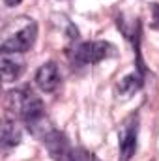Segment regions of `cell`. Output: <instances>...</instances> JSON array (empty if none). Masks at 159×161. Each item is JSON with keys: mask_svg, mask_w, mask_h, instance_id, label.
I'll return each mask as SVG.
<instances>
[{"mask_svg": "<svg viewBox=\"0 0 159 161\" xmlns=\"http://www.w3.org/2000/svg\"><path fill=\"white\" fill-rule=\"evenodd\" d=\"M8 109L19 118L25 122V125L28 127V131L36 137H43L51 127H45V105L40 97L30 90V88H19V90H11L8 92Z\"/></svg>", "mask_w": 159, "mask_h": 161, "instance_id": "6da1fadb", "label": "cell"}, {"mask_svg": "<svg viewBox=\"0 0 159 161\" xmlns=\"http://www.w3.org/2000/svg\"><path fill=\"white\" fill-rule=\"evenodd\" d=\"M38 38V23L30 17H17L11 19L2 26V53H17L23 54L30 51Z\"/></svg>", "mask_w": 159, "mask_h": 161, "instance_id": "7a4b0ae2", "label": "cell"}, {"mask_svg": "<svg viewBox=\"0 0 159 161\" xmlns=\"http://www.w3.org/2000/svg\"><path fill=\"white\" fill-rule=\"evenodd\" d=\"M116 54V47L109 41H82L75 45L69 58L75 66H94Z\"/></svg>", "mask_w": 159, "mask_h": 161, "instance_id": "3957f363", "label": "cell"}, {"mask_svg": "<svg viewBox=\"0 0 159 161\" xmlns=\"http://www.w3.org/2000/svg\"><path fill=\"white\" fill-rule=\"evenodd\" d=\"M139 125L140 116L139 113H131L125 116L118 127V159L120 161H131L137 152V139H139Z\"/></svg>", "mask_w": 159, "mask_h": 161, "instance_id": "277c9868", "label": "cell"}, {"mask_svg": "<svg viewBox=\"0 0 159 161\" xmlns=\"http://www.w3.org/2000/svg\"><path fill=\"white\" fill-rule=\"evenodd\" d=\"M41 141H43L45 148L49 150L51 158L54 161H73V156H71L73 154V148L69 146V141H68V137L62 131L51 127L41 137Z\"/></svg>", "mask_w": 159, "mask_h": 161, "instance_id": "5b68a950", "label": "cell"}, {"mask_svg": "<svg viewBox=\"0 0 159 161\" xmlns=\"http://www.w3.org/2000/svg\"><path fill=\"white\" fill-rule=\"evenodd\" d=\"M34 80H36V86L41 92H45V94L54 92L60 86V80H62V75H60V69H58L56 62H45L36 71Z\"/></svg>", "mask_w": 159, "mask_h": 161, "instance_id": "8992f818", "label": "cell"}, {"mask_svg": "<svg viewBox=\"0 0 159 161\" xmlns=\"http://www.w3.org/2000/svg\"><path fill=\"white\" fill-rule=\"evenodd\" d=\"M25 60L17 53H2L0 58V69H2V79L4 82H13L17 80L25 71Z\"/></svg>", "mask_w": 159, "mask_h": 161, "instance_id": "52a82bcc", "label": "cell"}, {"mask_svg": "<svg viewBox=\"0 0 159 161\" xmlns=\"http://www.w3.org/2000/svg\"><path fill=\"white\" fill-rule=\"evenodd\" d=\"M19 142H21V127H19V124L13 118H6L4 124H2V139H0L2 150L9 152Z\"/></svg>", "mask_w": 159, "mask_h": 161, "instance_id": "ba28073f", "label": "cell"}, {"mask_svg": "<svg viewBox=\"0 0 159 161\" xmlns=\"http://www.w3.org/2000/svg\"><path fill=\"white\" fill-rule=\"evenodd\" d=\"M144 77L142 73H139L137 69L133 73H127L125 77H122L118 82V94L122 97H131L133 94H137L142 86H144Z\"/></svg>", "mask_w": 159, "mask_h": 161, "instance_id": "9c48e42d", "label": "cell"}, {"mask_svg": "<svg viewBox=\"0 0 159 161\" xmlns=\"http://www.w3.org/2000/svg\"><path fill=\"white\" fill-rule=\"evenodd\" d=\"M73 161H101L96 154H92L90 150H86V148H82V146H79V148H73Z\"/></svg>", "mask_w": 159, "mask_h": 161, "instance_id": "30bf717a", "label": "cell"}, {"mask_svg": "<svg viewBox=\"0 0 159 161\" xmlns=\"http://www.w3.org/2000/svg\"><path fill=\"white\" fill-rule=\"evenodd\" d=\"M150 11H152V28L159 30V4L157 2L150 4Z\"/></svg>", "mask_w": 159, "mask_h": 161, "instance_id": "8fae6325", "label": "cell"}, {"mask_svg": "<svg viewBox=\"0 0 159 161\" xmlns=\"http://www.w3.org/2000/svg\"><path fill=\"white\" fill-rule=\"evenodd\" d=\"M4 4H6L8 8H11V6H17V4H21V0H4Z\"/></svg>", "mask_w": 159, "mask_h": 161, "instance_id": "7c38bea8", "label": "cell"}]
</instances>
